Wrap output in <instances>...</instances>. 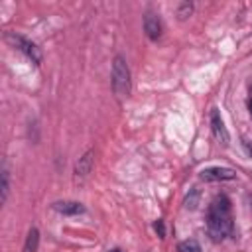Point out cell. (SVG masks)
<instances>
[{"label": "cell", "mask_w": 252, "mask_h": 252, "mask_svg": "<svg viewBox=\"0 0 252 252\" xmlns=\"http://www.w3.org/2000/svg\"><path fill=\"white\" fill-rule=\"evenodd\" d=\"M207 230L215 240H222L226 236L232 234L234 230V222H232V207H230V199L226 195H219L211 201V205L207 207Z\"/></svg>", "instance_id": "6da1fadb"}, {"label": "cell", "mask_w": 252, "mask_h": 252, "mask_svg": "<svg viewBox=\"0 0 252 252\" xmlns=\"http://www.w3.org/2000/svg\"><path fill=\"white\" fill-rule=\"evenodd\" d=\"M132 89V79H130V69L124 61L122 55H116L112 59V91L118 98H126Z\"/></svg>", "instance_id": "7a4b0ae2"}, {"label": "cell", "mask_w": 252, "mask_h": 252, "mask_svg": "<svg viewBox=\"0 0 252 252\" xmlns=\"http://www.w3.org/2000/svg\"><path fill=\"white\" fill-rule=\"evenodd\" d=\"M6 37H8V41H12L28 59H32V63H35V65L41 63V51H39V47H37L33 41H30V39H26L24 35H18V33H8Z\"/></svg>", "instance_id": "3957f363"}, {"label": "cell", "mask_w": 252, "mask_h": 252, "mask_svg": "<svg viewBox=\"0 0 252 252\" xmlns=\"http://www.w3.org/2000/svg\"><path fill=\"white\" fill-rule=\"evenodd\" d=\"M209 124H211V130H213V134H215L217 142H219V144H222V146H228L230 136H228V130H226V126H224V120H222V116H220L219 108H213V110H211Z\"/></svg>", "instance_id": "277c9868"}, {"label": "cell", "mask_w": 252, "mask_h": 252, "mask_svg": "<svg viewBox=\"0 0 252 252\" xmlns=\"http://www.w3.org/2000/svg\"><path fill=\"white\" fill-rule=\"evenodd\" d=\"M199 177L203 181H230L236 177L234 169L230 167H220V165H213V167H207L199 173Z\"/></svg>", "instance_id": "5b68a950"}, {"label": "cell", "mask_w": 252, "mask_h": 252, "mask_svg": "<svg viewBox=\"0 0 252 252\" xmlns=\"http://www.w3.org/2000/svg\"><path fill=\"white\" fill-rule=\"evenodd\" d=\"M161 20L156 16V14H152V12H148L146 16H144V32H146V35L152 39V41H156V39H159L161 37Z\"/></svg>", "instance_id": "8992f818"}, {"label": "cell", "mask_w": 252, "mask_h": 252, "mask_svg": "<svg viewBox=\"0 0 252 252\" xmlns=\"http://www.w3.org/2000/svg\"><path fill=\"white\" fill-rule=\"evenodd\" d=\"M93 161H94V152H93V150L85 152V154L79 158V161L75 163V177H77V179L87 177V175L91 173V169H93Z\"/></svg>", "instance_id": "52a82bcc"}, {"label": "cell", "mask_w": 252, "mask_h": 252, "mask_svg": "<svg viewBox=\"0 0 252 252\" xmlns=\"http://www.w3.org/2000/svg\"><path fill=\"white\" fill-rule=\"evenodd\" d=\"M51 207H53V211H57L61 215H69V217L85 213V207L79 201H55Z\"/></svg>", "instance_id": "ba28073f"}, {"label": "cell", "mask_w": 252, "mask_h": 252, "mask_svg": "<svg viewBox=\"0 0 252 252\" xmlns=\"http://www.w3.org/2000/svg\"><path fill=\"white\" fill-rule=\"evenodd\" d=\"M8 195H10V171L6 165H2V171H0V203L2 205L8 201Z\"/></svg>", "instance_id": "9c48e42d"}, {"label": "cell", "mask_w": 252, "mask_h": 252, "mask_svg": "<svg viewBox=\"0 0 252 252\" xmlns=\"http://www.w3.org/2000/svg\"><path fill=\"white\" fill-rule=\"evenodd\" d=\"M37 246H39V230L35 226H32L28 230V236L24 242V252H37Z\"/></svg>", "instance_id": "30bf717a"}, {"label": "cell", "mask_w": 252, "mask_h": 252, "mask_svg": "<svg viewBox=\"0 0 252 252\" xmlns=\"http://www.w3.org/2000/svg\"><path fill=\"white\" fill-rule=\"evenodd\" d=\"M177 252H201V244L195 238H187L177 244Z\"/></svg>", "instance_id": "8fae6325"}, {"label": "cell", "mask_w": 252, "mask_h": 252, "mask_svg": "<svg viewBox=\"0 0 252 252\" xmlns=\"http://www.w3.org/2000/svg\"><path fill=\"white\" fill-rule=\"evenodd\" d=\"M191 12H193V4H189V2H181V4L177 6V16H179V20L189 18Z\"/></svg>", "instance_id": "7c38bea8"}, {"label": "cell", "mask_w": 252, "mask_h": 252, "mask_svg": "<svg viewBox=\"0 0 252 252\" xmlns=\"http://www.w3.org/2000/svg\"><path fill=\"white\" fill-rule=\"evenodd\" d=\"M154 228H156V232H158L161 238L165 236V226H163V220H156V222H154Z\"/></svg>", "instance_id": "4fadbf2b"}, {"label": "cell", "mask_w": 252, "mask_h": 252, "mask_svg": "<svg viewBox=\"0 0 252 252\" xmlns=\"http://www.w3.org/2000/svg\"><path fill=\"white\" fill-rule=\"evenodd\" d=\"M108 252H122L120 248H112V250H108Z\"/></svg>", "instance_id": "5bb4252c"}]
</instances>
